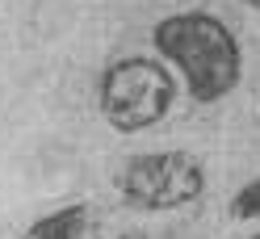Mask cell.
Returning <instances> with one entry per match:
<instances>
[{
    "instance_id": "1",
    "label": "cell",
    "mask_w": 260,
    "mask_h": 239,
    "mask_svg": "<svg viewBox=\"0 0 260 239\" xmlns=\"http://www.w3.org/2000/svg\"><path fill=\"white\" fill-rule=\"evenodd\" d=\"M151 46L159 59H168L185 80V92L198 105H214L231 97L243 76V51L231 25L206 9H185L168 13L164 21H155Z\"/></svg>"
},
{
    "instance_id": "2",
    "label": "cell",
    "mask_w": 260,
    "mask_h": 239,
    "mask_svg": "<svg viewBox=\"0 0 260 239\" xmlns=\"http://www.w3.org/2000/svg\"><path fill=\"white\" fill-rule=\"evenodd\" d=\"M172 101H176V80L151 55H130V59L109 63L101 72V84H96L101 118L118 134H143L159 126Z\"/></svg>"
},
{
    "instance_id": "3",
    "label": "cell",
    "mask_w": 260,
    "mask_h": 239,
    "mask_svg": "<svg viewBox=\"0 0 260 239\" xmlns=\"http://www.w3.org/2000/svg\"><path fill=\"white\" fill-rule=\"evenodd\" d=\"M118 189L126 206L147 210V214H164V210L193 206L206 193V172L189 151H147L122 168Z\"/></svg>"
},
{
    "instance_id": "4",
    "label": "cell",
    "mask_w": 260,
    "mask_h": 239,
    "mask_svg": "<svg viewBox=\"0 0 260 239\" xmlns=\"http://www.w3.org/2000/svg\"><path fill=\"white\" fill-rule=\"evenodd\" d=\"M88 218H92V210L84 201H76V206H63V210L34 218L21 231V239H88V231H92Z\"/></svg>"
},
{
    "instance_id": "5",
    "label": "cell",
    "mask_w": 260,
    "mask_h": 239,
    "mask_svg": "<svg viewBox=\"0 0 260 239\" xmlns=\"http://www.w3.org/2000/svg\"><path fill=\"white\" fill-rule=\"evenodd\" d=\"M231 218H239V222L260 218V177H252L248 185L235 189V197H231Z\"/></svg>"
},
{
    "instance_id": "6",
    "label": "cell",
    "mask_w": 260,
    "mask_h": 239,
    "mask_svg": "<svg viewBox=\"0 0 260 239\" xmlns=\"http://www.w3.org/2000/svg\"><path fill=\"white\" fill-rule=\"evenodd\" d=\"M113 239H147L143 231H122V235H113Z\"/></svg>"
},
{
    "instance_id": "7",
    "label": "cell",
    "mask_w": 260,
    "mask_h": 239,
    "mask_svg": "<svg viewBox=\"0 0 260 239\" xmlns=\"http://www.w3.org/2000/svg\"><path fill=\"white\" fill-rule=\"evenodd\" d=\"M239 5H248V9H256V13H260V0H239Z\"/></svg>"
},
{
    "instance_id": "8",
    "label": "cell",
    "mask_w": 260,
    "mask_h": 239,
    "mask_svg": "<svg viewBox=\"0 0 260 239\" xmlns=\"http://www.w3.org/2000/svg\"><path fill=\"white\" fill-rule=\"evenodd\" d=\"M248 239H260V231H256V235H248Z\"/></svg>"
}]
</instances>
